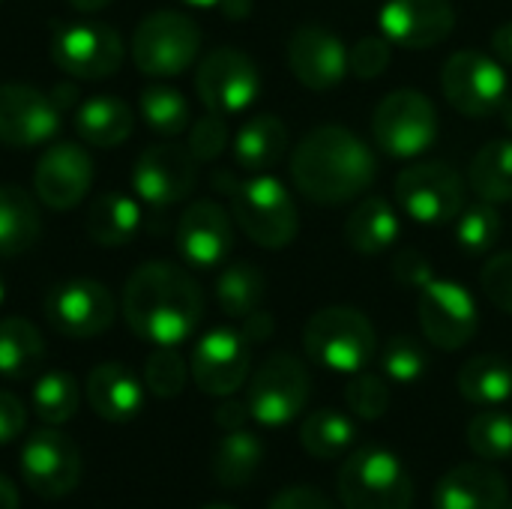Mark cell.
I'll return each mask as SVG.
<instances>
[{
    "label": "cell",
    "mask_w": 512,
    "mask_h": 509,
    "mask_svg": "<svg viewBox=\"0 0 512 509\" xmlns=\"http://www.w3.org/2000/svg\"><path fill=\"white\" fill-rule=\"evenodd\" d=\"M480 288L492 306L512 315V252H498L480 273Z\"/></svg>",
    "instance_id": "45"
},
{
    "label": "cell",
    "mask_w": 512,
    "mask_h": 509,
    "mask_svg": "<svg viewBox=\"0 0 512 509\" xmlns=\"http://www.w3.org/2000/svg\"><path fill=\"white\" fill-rule=\"evenodd\" d=\"M393 276H396L402 285L420 288V285H423V282H429L435 273H432L429 261H426L420 252H414V249H402V252L396 255V261H393Z\"/></svg>",
    "instance_id": "47"
},
{
    "label": "cell",
    "mask_w": 512,
    "mask_h": 509,
    "mask_svg": "<svg viewBox=\"0 0 512 509\" xmlns=\"http://www.w3.org/2000/svg\"><path fill=\"white\" fill-rule=\"evenodd\" d=\"M228 144V123H225V114H216V111H207L189 132V153L198 159V162H210L216 159Z\"/></svg>",
    "instance_id": "44"
},
{
    "label": "cell",
    "mask_w": 512,
    "mask_h": 509,
    "mask_svg": "<svg viewBox=\"0 0 512 509\" xmlns=\"http://www.w3.org/2000/svg\"><path fill=\"white\" fill-rule=\"evenodd\" d=\"M429 357L423 345L411 336H393L381 351V369L396 384H414L426 375Z\"/></svg>",
    "instance_id": "42"
},
{
    "label": "cell",
    "mask_w": 512,
    "mask_h": 509,
    "mask_svg": "<svg viewBox=\"0 0 512 509\" xmlns=\"http://www.w3.org/2000/svg\"><path fill=\"white\" fill-rule=\"evenodd\" d=\"M288 150V129L276 114L249 117L234 138V159L243 171H267Z\"/></svg>",
    "instance_id": "28"
},
{
    "label": "cell",
    "mask_w": 512,
    "mask_h": 509,
    "mask_svg": "<svg viewBox=\"0 0 512 509\" xmlns=\"http://www.w3.org/2000/svg\"><path fill=\"white\" fill-rule=\"evenodd\" d=\"M510 486L504 474L483 462L450 468L435 486V509H504Z\"/></svg>",
    "instance_id": "23"
},
{
    "label": "cell",
    "mask_w": 512,
    "mask_h": 509,
    "mask_svg": "<svg viewBox=\"0 0 512 509\" xmlns=\"http://www.w3.org/2000/svg\"><path fill=\"white\" fill-rule=\"evenodd\" d=\"M390 60H393V42L384 33L381 36H363L354 42V48H348V69L360 81L381 78L387 72Z\"/></svg>",
    "instance_id": "43"
},
{
    "label": "cell",
    "mask_w": 512,
    "mask_h": 509,
    "mask_svg": "<svg viewBox=\"0 0 512 509\" xmlns=\"http://www.w3.org/2000/svg\"><path fill=\"white\" fill-rule=\"evenodd\" d=\"M249 366H252V351L246 336L228 327H216L204 333L192 348L189 375L201 393L225 399L246 384Z\"/></svg>",
    "instance_id": "16"
},
{
    "label": "cell",
    "mask_w": 512,
    "mask_h": 509,
    "mask_svg": "<svg viewBox=\"0 0 512 509\" xmlns=\"http://www.w3.org/2000/svg\"><path fill=\"white\" fill-rule=\"evenodd\" d=\"M375 144L393 159H414L438 138V111L420 90L402 87L387 93L372 114Z\"/></svg>",
    "instance_id": "8"
},
{
    "label": "cell",
    "mask_w": 512,
    "mask_h": 509,
    "mask_svg": "<svg viewBox=\"0 0 512 509\" xmlns=\"http://www.w3.org/2000/svg\"><path fill=\"white\" fill-rule=\"evenodd\" d=\"M354 441H357V426L342 411L321 408L300 423V444L312 459L321 462L342 459L345 453H351Z\"/></svg>",
    "instance_id": "32"
},
{
    "label": "cell",
    "mask_w": 512,
    "mask_h": 509,
    "mask_svg": "<svg viewBox=\"0 0 512 509\" xmlns=\"http://www.w3.org/2000/svg\"><path fill=\"white\" fill-rule=\"evenodd\" d=\"M195 90L207 111L237 114L246 111L261 93V75L249 54L237 48L210 51L195 72Z\"/></svg>",
    "instance_id": "15"
},
{
    "label": "cell",
    "mask_w": 512,
    "mask_h": 509,
    "mask_svg": "<svg viewBox=\"0 0 512 509\" xmlns=\"http://www.w3.org/2000/svg\"><path fill=\"white\" fill-rule=\"evenodd\" d=\"M42 360V333L27 318H0V375L9 381H24L39 372Z\"/></svg>",
    "instance_id": "31"
},
{
    "label": "cell",
    "mask_w": 512,
    "mask_h": 509,
    "mask_svg": "<svg viewBox=\"0 0 512 509\" xmlns=\"http://www.w3.org/2000/svg\"><path fill=\"white\" fill-rule=\"evenodd\" d=\"M42 216L36 201L21 186H0V255L15 258L39 243Z\"/></svg>",
    "instance_id": "26"
},
{
    "label": "cell",
    "mask_w": 512,
    "mask_h": 509,
    "mask_svg": "<svg viewBox=\"0 0 512 509\" xmlns=\"http://www.w3.org/2000/svg\"><path fill=\"white\" fill-rule=\"evenodd\" d=\"M141 228V207L120 192H102L87 210V234L96 246H126Z\"/></svg>",
    "instance_id": "29"
},
{
    "label": "cell",
    "mask_w": 512,
    "mask_h": 509,
    "mask_svg": "<svg viewBox=\"0 0 512 509\" xmlns=\"http://www.w3.org/2000/svg\"><path fill=\"white\" fill-rule=\"evenodd\" d=\"M312 393V378L303 360L288 351L270 354L249 378L246 405L255 423L267 429H282L294 423Z\"/></svg>",
    "instance_id": "7"
},
{
    "label": "cell",
    "mask_w": 512,
    "mask_h": 509,
    "mask_svg": "<svg viewBox=\"0 0 512 509\" xmlns=\"http://www.w3.org/2000/svg\"><path fill=\"white\" fill-rule=\"evenodd\" d=\"M417 291H420V300H417L420 327H423V336L435 348L459 351L477 336L480 312L465 285L432 276Z\"/></svg>",
    "instance_id": "11"
},
{
    "label": "cell",
    "mask_w": 512,
    "mask_h": 509,
    "mask_svg": "<svg viewBox=\"0 0 512 509\" xmlns=\"http://www.w3.org/2000/svg\"><path fill=\"white\" fill-rule=\"evenodd\" d=\"M93 186V159L81 144H51L33 171V189L51 210H72Z\"/></svg>",
    "instance_id": "19"
},
{
    "label": "cell",
    "mask_w": 512,
    "mask_h": 509,
    "mask_svg": "<svg viewBox=\"0 0 512 509\" xmlns=\"http://www.w3.org/2000/svg\"><path fill=\"white\" fill-rule=\"evenodd\" d=\"M501 120H504V126L512 132V96H507V102L501 105Z\"/></svg>",
    "instance_id": "55"
},
{
    "label": "cell",
    "mask_w": 512,
    "mask_h": 509,
    "mask_svg": "<svg viewBox=\"0 0 512 509\" xmlns=\"http://www.w3.org/2000/svg\"><path fill=\"white\" fill-rule=\"evenodd\" d=\"M81 402L78 384L69 372H45L33 387V411L45 426H63L75 417Z\"/></svg>",
    "instance_id": "36"
},
{
    "label": "cell",
    "mask_w": 512,
    "mask_h": 509,
    "mask_svg": "<svg viewBox=\"0 0 512 509\" xmlns=\"http://www.w3.org/2000/svg\"><path fill=\"white\" fill-rule=\"evenodd\" d=\"M396 201L420 225H447L465 210V183L450 162H417L399 171Z\"/></svg>",
    "instance_id": "10"
},
{
    "label": "cell",
    "mask_w": 512,
    "mask_h": 509,
    "mask_svg": "<svg viewBox=\"0 0 512 509\" xmlns=\"http://www.w3.org/2000/svg\"><path fill=\"white\" fill-rule=\"evenodd\" d=\"M45 321L69 339H93L114 324L117 306L111 291L93 279H69L45 294Z\"/></svg>",
    "instance_id": "14"
},
{
    "label": "cell",
    "mask_w": 512,
    "mask_h": 509,
    "mask_svg": "<svg viewBox=\"0 0 512 509\" xmlns=\"http://www.w3.org/2000/svg\"><path fill=\"white\" fill-rule=\"evenodd\" d=\"M231 216L261 249H285L300 231L291 192L270 174L249 177L231 189Z\"/></svg>",
    "instance_id": "5"
},
{
    "label": "cell",
    "mask_w": 512,
    "mask_h": 509,
    "mask_svg": "<svg viewBox=\"0 0 512 509\" xmlns=\"http://www.w3.org/2000/svg\"><path fill=\"white\" fill-rule=\"evenodd\" d=\"M51 60L72 78L99 81L120 69L123 39L108 24H57L51 33Z\"/></svg>",
    "instance_id": "12"
},
{
    "label": "cell",
    "mask_w": 512,
    "mask_h": 509,
    "mask_svg": "<svg viewBox=\"0 0 512 509\" xmlns=\"http://www.w3.org/2000/svg\"><path fill=\"white\" fill-rule=\"evenodd\" d=\"M111 0H69V6L72 9H78V12H99V9H105Z\"/></svg>",
    "instance_id": "54"
},
{
    "label": "cell",
    "mask_w": 512,
    "mask_h": 509,
    "mask_svg": "<svg viewBox=\"0 0 512 509\" xmlns=\"http://www.w3.org/2000/svg\"><path fill=\"white\" fill-rule=\"evenodd\" d=\"M183 3H189V6H195V9H210V6H219V0H183Z\"/></svg>",
    "instance_id": "56"
},
{
    "label": "cell",
    "mask_w": 512,
    "mask_h": 509,
    "mask_svg": "<svg viewBox=\"0 0 512 509\" xmlns=\"http://www.w3.org/2000/svg\"><path fill=\"white\" fill-rule=\"evenodd\" d=\"M198 183V159L189 153V147L180 144H153L147 147L132 171L135 195H141L144 204L153 210H165L186 195H192Z\"/></svg>",
    "instance_id": "17"
},
{
    "label": "cell",
    "mask_w": 512,
    "mask_h": 509,
    "mask_svg": "<svg viewBox=\"0 0 512 509\" xmlns=\"http://www.w3.org/2000/svg\"><path fill=\"white\" fill-rule=\"evenodd\" d=\"M501 231H504V219L498 213V204L483 201V204L465 207L456 216V243L462 252H471V255L489 252L501 240Z\"/></svg>",
    "instance_id": "39"
},
{
    "label": "cell",
    "mask_w": 512,
    "mask_h": 509,
    "mask_svg": "<svg viewBox=\"0 0 512 509\" xmlns=\"http://www.w3.org/2000/svg\"><path fill=\"white\" fill-rule=\"evenodd\" d=\"M459 393L480 408H498L512 399V363L498 354L471 357L459 372Z\"/></svg>",
    "instance_id": "30"
},
{
    "label": "cell",
    "mask_w": 512,
    "mask_h": 509,
    "mask_svg": "<svg viewBox=\"0 0 512 509\" xmlns=\"http://www.w3.org/2000/svg\"><path fill=\"white\" fill-rule=\"evenodd\" d=\"M489 48H492V57L504 66H512V21H504L495 27L492 39H489Z\"/></svg>",
    "instance_id": "51"
},
{
    "label": "cell",
    "mask_w": 512,
    "mask_h": 509,
    "mask_svg": "<svg viewBox=\"0 0 512 509\" xmlns=\"http://www.w3.org/2000/svg\"><path fill=\"white\" fill-rule=\"evenodd\" d=\"M444 99L465 117H489L507 102V72L492 54L465 48L447 57L441 69Z\"/></svg>",
    "instance_id": "9"
},
{
    "label": "cell",
    "mask_w": 512,
    "mask_h": 509,
    "mask_svg": "<svg viewBox=\"0 0 512 509\" xmlns=\"http://www.w3.org/2000/svg\"><path fill=\"white\" fill-rule=\"evenodd\" d=\"M234 246V225L216 201H192L177 222V249L195 270L219 267Z\"/></svg>",
    "instance_id": "22"
},
{
    "label": "cell",
    "mask_w": 512,
    "mask_h": 509,
    "mask_svg": "<svg viewBox=\"0 0 512 509\" xmlns=\"http://www.w3.org/2000/svg\"><path fill=\"white\" fill-rule=\"evenodd\" d=\"M141 114L153 132L168 135V138L186 132L192 120L186 96L168 84H147L141 90Z\"/></svg>",
    "instance_id": "37"
},
{
    "label": "cell",
    "mask_w": 512,
    "mask_h": 509,
    "mask_svg": "<svg viewBox=\"0 0 512 509\" xmlns=\"http://www.w3.org/2000/svg\"><path fill=\"white\" fill-rule=\"evenodd\" d=\"M261 462H264V444L258 441V435H252L246 429H237V432H228L216 444L210 468H213V477H216L219 486L240 489V486L255 480Z\"/></svg>",
    "instance_id": "33"
},
{
    "label": "cell",
    "mask_w": 512,
    "mask_h": 509,
    "mask_svg": "<svg viewBox=\"0 0 512 509\" xmlns=\"http://www.w3.org/2000/svg\"><path fill=\"white\" fill-rule=\"evenodd\" d=\"M264 294H267V279L249 261L228 264L219 273V279H216V300H219V309L228 318H246V315H252L255 309H261Z\"/></svg>",
    "instance_id": "35"
},
{
    "label": "cell",
    "mask_w": 512,
    "mask_h": 509,
    "mask_svg": "<svg viewBox=\"0 0 512 509\" xmlns=\"http://www.w3.org/2000/svg\"><path fill=\"white\" fill-rule=\"evenodd\" d=\"M219 6L228 18H246L252 12V0H219Z\"/></svg>",
    "instance_id": "53"
},
{
    "label": "cell",
    "mask_w": 512,
    "mask_h": 509,
    "mask_svg": "<svg viewBox=\"0 0 512 509\" xmlns=\"http://www.w3.org/2000/svg\"><path fill=\"white\" fill-rule=\"evenodd\" d=\"M336 489L345 509L414 507V480L405 462L381 444L351 450L339 471Z\"/></svg>",
    "instance_id": "3"
},
{
    "label": "cell",
    "mask_w": 512,
    "mask_h": 509,
    "mask_svg": "<svg viewBox=\"0 0 512 509\" xmlns=\"http://www.w3.org/2000/svg\"><path fill=\"white\" fill-rule=\"evenodd\" d=\"M18 468L30 492H36L45 501H60L69 492H75L81 480V453L69 435L48 426L24 441Z\"/></svg>",
    "instance_id": "13"
},
{
    "label": "cell",
    "mask_w": 512,
    "mask_h": 509,
    "mask_svg": "<svg viewBox=\"0 0 512 509\" xmlns=\"http://www.w3.org/2000/svg\"><path fill=\"white\" fill-rule=\"evenodd\" d=\"M123 318L138 339L177 348L204 318L201 285L171 261H147L123 288Z\"/></svg>",
    "instance_id": "1"
},
{
    "label": "cell",
    "mask_w": 512,
    "mask_h": 509,
    "mask_svg": "<svg viewBox=\"0 0 512 509\" xmlns=\"http://www.w3.org/2000/svg\"><path fill=\"white\" fill-rule=\"evenodd\" d=\"M189 378L186 360L174 348H156L144 363V387L156 399H174L183 393Z\"/></svg>",
    "instance_id": "40"
},
{
    "label": "cell",
    "mask_w": 512,
    "mask_h": 509,
    "mask_svg": "<svg viewBox=\"0 0 512 509\" xmlns=\"http://www.w3.org/2000/svg\"><path fill=\"white\" fill-rule=\"evenodd\" d=\"M249 417H252V414H249V405H246V402H237V399H231V396H225V402L213 411L216 426L225 429V432L243 429V423H246Z\"/></svg>",
    "instance_id": "49"
},
{
    "label": "cell",
    "mask_w": 512,
    "mask_h": 509,
    "mask_svg": "<svg viewBox=\"0 0 512 509\" xmlns=\"http://www.w3.org/2000/svg\"><path fill=\"white\" fill-rule=\"evenodd\" d=\"M390 387L384 378L372 375V372H354L351 381L345 384V405L351 408L354 417L360 420H381L390 411Z\"/></svg>",
    "instance_id": "41"
},
{
    "label": "cell",
    "mask_w": 512,
    "mask_h": 509,
    "mask_svg": "<svg viewBox=\"0 0 512 509\" xmlns=\"http://www.w3.org/2000/svg\"><path fill=\"white\" fill-rule=\"evenodd\" d=\"M27 426V411L21 405L18 396L0 390V447L3 444H12Z\"/></svg>",
    "instance_id": "48"
},
{
    "label": "cell",
    "mask_w": 512,
    "mask_h": 509,
    "mask_svg": "<svg viewBox=\"0 0 512 509\" xmlns=\"http://www.w3.org/2000/svg\"><path fill=\"white\" fill-rule=\"evenodd\" d=\"M267 509H339L324 492L312 489V486H291L282 489Z\"/></svg>",
    "instance_id": "46"
},
{
    "label": "cell",
    "mask_w": 512,
    "mask_h": 509,
    "mask_svg": "<svg viewBox=\"0 0 512 509\" xmlns=\"http://www.w3.org/2000/svg\"><path fill=\"white\" fill-rule=\"evenodd\" d=\"M345 240L360 255H381L399 240V216L381 195L363 198L345 219Z\"/></svg>",
    "instance_id": "25"
},
{
    "label": "cell",
    "mask_w": 512,
    "mask_h": 509,
    "mask_svg": "<svg viewBox=\"0 0 512 509\" xmlns=\"http://www.w3.org/2000/svg\"><path fill=\"white\" fill-rule=\"evenodd\" d=\"M288 66L291 75L309 90H330L351 72L345 42L324 24H303L291 33Z\"/></svg>",
    "instance_id": "20"
},
{
    "label": "cell",
    "mask_w": 512,
    "mask_h": 509,
    "mask_svg": "<svg viewBox=\"0 0 512 509\" xmlns=\"http://www.w3.org/2000/svg\"><path fill=\"white\" fill-rule=\"evenodd\" d=\"M381 33L408 51L441 45L456 27V9L450 0H387L378 15Z\"/></svg>",
    "instance_id": "21"
},
{
    "label": "cell",
    "mask_w": 512,
    "mask_h": 509,
    "mask_svg": "<svg viewBox=\"0 0 512 509\" xmlns=\"http://www.w3.org/2000/svg\"><path fill=\"white\" fill-rule=\"evenodd\" d=\"M378 174L369 144L336 123L312 129L291 156V180L315 204H345L360 198Z\"/></svg>",
    "instance_id": "2"
},
{
    "label": "cell",
    "mask_w": 512,
    "mask_h": 509,
    "mask_svg": "<svg viewBox=\"0 0 512 509\" xmlns=\"http://www.w3.org/2000/svg\"><path fill=\"white\" fill-rule=\"evenodd\" d=\"M132 63L150 78H174L186 72L201 51L198 24L174 9L150 12L132 33Z\"/></svg>",
    "instance_id": "6"
},
{
    "label": "cell",
    "mask_w": 512,
    "mask_h": 509,
    "mask_svg": "<svg viewBox=\"0 0 512 509\" xmlns=\"http://www.w3.org/2000/svg\"><path fill=\"white\" fill-rule=\"evenodd\" d=\"M201 509H234V507H228V504H207V507H201Z\"/></svg>",
    "instance_id": "57"
},
{
    "label": "cell",
    "mask_w": 512,
    "mask_h": 509,
    "mask_svg": "<svg viewBox=\"0 0 512 509\" xmlns=\"http://www.w3.org/2000/svg\"><path fill=\"white\" fill-rule=\"evenodd\" d=\"M87 402L105 423H132L144 408V387L123 363H99L84 384Z\"/></svg>",
    "instance_id": "24"
},
{
    "label": "cell",
    "mask_w": 512,
    "mask_h": 509,
    "mask_svg": "<svg viewBox=\"0 0 512 509\" xmlns=\"http://www.w3.org/2000/svg\"><path fill=\"white\" fill-rule=\"evenodd\" d=\"M0 3H3V0H0Z\"/></svg>",
    "instance_id": "60"
},
{
    "label": "cell",
    "mask_w": 512,
    "mask_h": 509,
    "mask_svg": "<svg viewBox=\"0 0 512 509\" xmlns=\"http://www.w3.org/2000/svg\"><path fill=\"white\" fill-rule=\"evenodd\" d=\"M468 447L474 456L486 459V462H498V459H510L512 456V417L498 411V408H486L480 411L471 423H468Z\"/></svg>",
    "instance_id": "38"
},
{
    "label": "cell",
    "mask_w": 512,
    "mask_h": 509,
    "mask_svg": "<svg viewBox=\"0 0 512 509\" xmlns=\"http://www.w3.org/2000/svg\"><path fill=\"white\" fill-rule=\"evenodd\" d=\"M0 303H3V276H0Z\"/></svg>",
    "instance_id": "58"
},
{
    "label": "cell",
    "mask_w": 512,
    "mask_h": 509,
    "mask_svg": "<svg viewBox=\"0 0 512 509\" xmlns=\"http://www.w3.org/2000/svg\"><path fill=\"white\" fill-rule=\"evenodd\" d=\"M60 129V108L30 84H0V144L30 150Z\"/></svg>",
    "instance_id": "18"
},
{
    "label": "cell",
    "mask_w": 512,
    "mask_h": 509,
    "mask_svg": "<svg viewBox=\"0 0 512 509\" xmlns=\"http://www.w3.org/2000/svg\"><path fill=\"white\" fill-rule=\"evenodd\" d=\"M135 129V114L120 96H93L75 111V132L90 147H117Z\"/></svg>",
    "instance_id": "27"
},
{
    "label": "cell",
    "mask_w": 512,
    "mask_h": 509,
    "mask_svg": "<svg viewBox=\"0 0 512 509\" xmlns=\"http://www.w3.org/2000/svg\"><path fill=\"white\" fill-rule=\"evenodd\" d=\"M246 324H243V336H246V342L249 345H255V342H267L270 336H273V330H276V321H273V315H267V312H261V309H255L252 315H246L243 318Z\"/></svg>",
    "instance_id": "50"
},
{
    "label": "cell",
    "mask_w": 512,
    "mask_h": 509,
    "mask_svg": "<svg viewBox=\"0 0 512 509\" xmlns=\"http://www.w3.org/2000/svg\"><path fill=\"white\" fill-rule=\"evenodd\" d=\"M504 509H512V501H507V507H504Z\"/></svg>",
    "instance_id": "59"
},
{
    "label": "cell",
    "mask_w": 512,
    "mask_h": 509,
    "mask_svg": "<svg viewBox=\"0 0 512 509\" xmlns=\"http://www.w3.org/2000/svg\"><path fill=\"white\" fill-rule=\"evenodd\" d=\"M0 509H18V489L3 474H0Z\"/></svg>",
    "instance_id": "52"
},
{
    "label": "cell",
    "mask_w": 512,
    "mask_h": 509,
    "mask_svg": "<svg viewBox=\"0 0 512 509\" xmlns=\"http://www.w3.org/2000/svg\"><path fill=\"white\" fill-rule=\"evenodd\" d=\"M303 348L312 363L339 375H354L372 363L378 336L372 321L360 309L327 306L306 321Z\"/></svg>",
    "instance_id": "4"
},
{
    "label": "cell",
    "mask_w": 512,
    "mask_h": 509,
    "mask_svg": "<svg viewBox=\"0 0 512 509\" xmlns=\"http://www.w3.org/2000/svg\"><path fill=\"white\" fill-rule=\"evenodd\" d=\"M471 189L489 204L512 201V138L483 144L468 168Z\"/></svg>",
    "instance_id": "34"
}]
</instances>
